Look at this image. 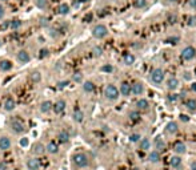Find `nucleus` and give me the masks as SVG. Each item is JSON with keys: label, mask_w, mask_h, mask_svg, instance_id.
<instances>
[{"label": "nucleus", "mask_w": 196, "mask_h": 170, "mask_svg": "<svg viewBox=\"0 0 196 170\" xmlns=\"http://www.w3.org/2000/svg\"><path fill=\"white\" fill-rule=\"evenodd\" d=\"M73 161V165H75L76 167H87L89 165V159H88V156L84 153H76L75 156H73L72 158Z\"/></svg>", "instance_id": "nucleus-1"}, {"label": "nucleus", "mask_w": 196, "mask_h": 170, "mask_svg": "<svg viewBox=\"0 0 196 170\" xmlns=\"http://www.w3.org/2000/svg\"><path fill=\"white\" fill-rule=\"evenodd\" d=\"M119 89L115 86V85H112V84H108L107 86H105V90H104V96H105V98L107 100H110V101H116L119 98Z\"/></svg>", "instance_id": "nucleus-2"}, {"label": "nucleus", "mask_w": 196, "mask_h": 170, "mask_svg": "<svg viewBox=\"0 0 196 170\" xmlns=\"http://www.w3.org/2000/svg\"><path fill=\"white\" fill-rule=\"evenodd\" d=\"M164 71L160 68H156L152 71V73H151V81L153 82L155 85H160L161 82L164 81Z\"/></svg>", "instance_id": "nucleus-3"}, {"label": "nucleus", "mask_w": 196, "mask_h": 170, "mask_svg": "<svg viewBox=\"0 0 196 170\" xmlns=\"http://www.w3.org/2000/svg\"><path fill=\"white\" fill-rule=\"evenodd\" d=\"M92 35H94V37H96V39H104V37L108 35V29H107V27L103 25V24H97V25H95L94 29H92Z\"/></svg>", "instance_id": "nucleus-4"}, {"label": "nucleus", "mask_w": 196, "mask_h": 170, "mask_svg": "<svg viewBox=\"0 0 196 170\" xmlns=\"http://www.w3.org/2000/svg\"><path fill=\"white\" fill-rule=\"evenodd\" d=\"M11 129L14 133H16V134H20V133H23L25 130V126H24V122L22 121V120L19 118H14L11 120Z\"/></svg>", "instance_id": "nucleus-5"}, {"label": "nucleus", "mask_w": 196, "mask_h": 170, "mask_svg": "<svg viewBox=\"0 0 196 170\" xmlns=\"http://www.w3.org/2000/svg\"><path fill=\"white\" fill-rule=\"evenodd\" d=\"M196 56V50L193 47H191V45H188V47H185L184 49L181 50V58L185 61H191L192 58H195Z\"/></svg>", "instance_id": "nucleus-6"}, {"label": "nucleus", "mask_w": 196, "mask_h": 170, "mask_svg": "<svg viewBox=\"0 0 196 170\" xmlns=\"http://www.w3.org/2000/svg\"><path fill=\"white\" fill-rule=\"evenodd\" d=\"M65 106H67V102H65L64 100H57L56 102L52 105V110L55 112V113H62V112L65 110Z\"/></svg>", "instance_id": "nucleus-7"}, {"label": "nucleus", "mask_w": 196, "mask_h": 170, "mask_svg": "<svg viewBox=\"0 0 196 170\" xmlns=\"http://www.w3.org/2000/svg\"><path fill=\"white\" fill-rule=\"evenodd\" d=\"M17 60H19V63H22V64H28L31 61V56L27 50L22 49L17 52Z\"/></svg>", "instance_id": "nucleus-8"}, {"label": "nucleus", "mask_w": 196, "mask_h": 170, "mask_svg": "<svg viewBox=\"0 0 196 170\" xmlns=\"http://www.w3.org/2000/svg\"><path fill=\"white\" fill-rule=\"evenodd\" d=\"M179 85H180V82H179V80L176 79V77H169L168 80H167V89L168 90H176L177 88H179Z\"/></svg>", "instance_id": "nucleus-9"}, {"label": "nucleus", "mask_w": 196, "mask_h": 170, "mask_svg": "<svg viewBox=\"0 0 196 170\" xmlns=\"http://www.w3.org/2000/svg\"><path fill=\"white\" fill-rule=\"evenodd\" d=\"M119 93H120L121 96H124V97H128V96L131 94V85L126 81L121 82L120 88H119Z\"/></svg>", "instance_id": "nucleus-10"}, {"label": "nucleus", "mask_w": 196, "mask_h": 170, "mask_svg": "<svg viewBox=\"0 0 196 170\" xmlns=\"http://www.w3.org/2000/svg\"><path fill=\"white\" fill-rule=\"evenodd\" d=\"M144 92V85L142 82H135L134 85H131V93H134L135 96H140Z\"/></svg>", "instance_id": "nucleus-11"}, {"label": "nucleus", "mask_w": 196, "mask_h": 170, "mask_svg": "<svg viewBox=\"0 0 196 170\" xmlns=\"http://www.w3.org/2000/svg\"><path fill=\"white\" fill-rule=\"evenodd\" d=\"M166 132L168 133V134H176V133L179 132V126H177V124L175 121H169L168 124L166 125Z\"/></svg>", "instance_id": "nucleus-12"}, {"label": "nucleus", "mask_w": 196, "mask_h": 170, "mask_svg": "<svg viewBox=\"0 0 196 170\" xmlns=\"http://www.w3.org/2000/svg\"><path fill=\"white\" fill-rule=\"evenodd\" d=\"M15 108H16V101H15L12 97H7V100L4 101V110L12 112Z\"/></svg>", "instance_id": "nucleus-13"}, {"label": "nucleus", "mask_w": 196, "mask_h": 170, "mask_svg": "<svg viewBox=\"0 0 196 170\" xmlns=\"http://www.w3.org/2000/svg\"><path fill=\"white\" fill-rule=\"evenodd\" d=\"M27 167L28 170H39L40 169V164H39V159L36 158H30L27 161Z\"/></svg>", "instance_id": "nucleus-14"}, {"label": "nucleus", "mask_w": 196, "mask_h": 170, "mask_svg": "<svg viewBox=\"0 0 196 170\" xmlns=\"http://www.w3.org/2000/svg\"><path fill=\"white\" fill-rule=\"evenodd\" d=\"M136 108L139 109V110L145 112L150 109V102H148V100H145V98H140V100L136 102Z\"/></svg>", "instance_id": "nucleus-15"}, {"label": "nucleus", "mask_w": 196, "mask_h": 170, "mask_svg": "<svg viewBox=\"0 0 196 170\" xmlns=\"http://www.w3.org/2000/svg\"><path fill=\"white\" fill-rule=\"evenodd\" d=\"M160 151L158 150H153L150 153V156H148V161L151 162V164H158V162H160Z\"/></svg>", "instance_id": "nucleus-16"}, {"label": "nucleus", "mask_w": 196, "mask_h": 170, "mask_svg": "<svg viewBox=\"0 0 196 170\" xmlns=\"http://www.w3.org/2000/svg\"><path fill=\"white\" fill-rule=\"evenodd\" d=\"M46 150L48 151L49 154H56L59 151V148H57V143L55 141H49L46 146Z\"/></svg>", "instance_id": "nucleus-17"}, {"label": "nucleus", "mask_w": 196, "mask_h": 170, "mask_svg": "<svg viewBox=\"0 0 196 170\" xmlns=\"http://www.w3.org/2000/svg\"><path fill=\"white\" fill-rule=\"evenodd\" d=\"M12 61L7 60V58H4V60L0 61V71H3V72H8L12 69Z\"/></svg>", "instance_id": "nucleus-18"}, {"label": "nucleus", "mask_w": 196, "mask_h": 170, "mask_svg": "<svg viewBox=\"0 0 196 170\" xmlns=\"http://www.w3.org/2000/svg\"><path fill=\"white\" fill-rule=\"evenodd\" d=\"M52 105H54V104H52L49 100L43 101V102L40 104V112L41 113H48V112L52 110Z\"/></svg>", "instance_id": "nucleus-19"}, {"label": "nucleus", "mask_w": 196, "mask_h": 170, "mask_svg": "<svg viewBox=\"0 0 196 170\" xmlns=\"http://www.w3.org/2000/svg\"><path fill=\"white\" fill-rule=\"evenodd\" d=\"M9 148H11V140L8 137H0V149L8 150Z\"/></svg>", "instance_id": "nucleus-20"}, {"label": "nucleus", "mask_w": 196, "mask_h": 170, "mask_svg": "<svg viewBox=\"0 0 196 170\" xmlns=\"http://www.w3.org/2000/svg\"><path fill=\"white\" fill-rule=\"evenodd\" d=\"M153 143H155V148H156V150L158 151H161V150H164L166 149V142H164V140L161 137H156L155 138V141H153Z\"/></svg>", "instance_id": "nucleus-21"}, {"label": "nucleus", "mask_w": 196, "mask_h": 170, "mask_svg": "<svg viewBox=\"0 0 196 170\" xmlns=\"http://www.w3.org/2000/svg\"><path fill=\"white\" fill-rule=\"evenodd\" d=\"M173 150L176 154H184L185 151H187V146H185V143H183V142H176L173 146Z\"/></svg>", "instance_id": "nucleus-22"}, {"label": "nucleus", "mask_w": 196, "mask_h": 170, "mask_svg": "<svg viewBox=\"0 0 196 170\" xmlns=\"http://www.w3.org/2000/svg\"><path fill=\"white\" fill-rule=\"evenodd\" d=\"M185 108L189 112H196V98H188L185 101Z\"/></svg>", "instance_id": "nucleus-23"}, {"label": "nucleus", "mask_w": 196, "mask_h": 170, "mask_svg": "<svg viewBox=\"0 0 196 170\" xmlns=\"http://www.w3.org/2000/svg\"><path fill=\"white\" fill-rule=\"evenodd\" d=\"M83 90L86 93H92L95 90V84L92 81H84L83 82Z\"/></svg>", "instance_id": "nucleus-24"}, {"label": "nucleus", "mask_w": 196, "mask_h": 170, "mask_svg": "<svg viewBox=\"0 0 196 170\" xmlns=\"http://www.w3.org/2000/svg\"><path fill=\"white\" fill-rule=\"evenodd\" d=\"M72 118L75 120L76 122H81L84 120V113L80 110V109H75V110H73V114H72Z\"/></svg>", "instance_id": "nucleus-25"}, {"label": "nucleus", "mask_w": 196, "mask_h": 170, "mask_svg": "<svg viewBox=\"0 0 196 170\" xmlns=\"http://www.w3.org/2000/svg\"><path fill=\"white\" fill-rule=\"evenodd\" d=\"M135 60H136V58H135V55H132V53H126L123 57V61L126 65H132V64L135 63Z\"/></svg>", "instance_id": "nucleus-26"}, {"label": "nucleus", "mask_w": 196, "mask_h": 170, "mask_svg": "<svg viewBox=\"0 0 196 170\" xmlns=\"http://www.w3.org/2000/svg\"><path fill=\"white\" fill-rule=\"evenodd\" d=\"M57 138H59L60 142L65 143V142H68V141H70V133L65 132V130H62V132L57 134Z\"/></svg>", "instance_id": "nucleus-27"}, {"label": "nucleus", "mask_w": 196, "mask_h": 170, "mask_svg": "<svg viewBox=\"0 0 196 170\" xmlns=\"http://www.w3.org/2000/svg\"><path fill=\"white\" fill-rule=\"evenodd\" d=\"M169 164H171L172 167L177 169V167L181 165V158H180L179 156H173V157H171V159H169Z\"/></svg>", "instance_id": "nucleus-28"}, {"label": "nucleus", "mask_w": 196, "mask_h": 170, "mask_svg": "<svg viewBox=\"0 0 196 170\" xmlns=\"http://www.w3.org/2000/svg\"><path fill=\"white\" fill-rule=\"evenodd\" d=\"M57 11H59L60 15H68V13H70V5H68L67 3H63V4L59 5Z\"/></svg>", "instance_id": "nucleus-29"}, {"label": "nucleus", "mask_w": 196, "mask_h": 170, "mask_svg": "<svg viewBox=\"0 0 196 170\" xmlns=\"http://www.w3.org/2000/svg\"><path fill=\"white\" fill-rule=\"evenodd\" d=\"M151 148V141L148 138H140V149L142 150H148Z\"/></svg>", "instance_id": "nucleus-30"}, {"label": "nucleus", "mask_w": 196, "mask_h": 170, "mask_svg": "<svg viewBox=\"0 0 196 170\" xmlns=\"http://www.w3.org/2000/svg\"><path fill=\"white\" fill-rule=\"evenodd\" d=\"M44 150H46V148H44L43 143L36 142L35 145H33V153H35V154H43Z\"/></svg>", "instance_id": "nucleus-31"}, {"label": "nucleus", "mask_w": 196, "mask_h": 170, "mask_svg": "<svg viewBox=\"0 0 196 170\" xmlns=\"http://www.w3.org/2000/svg\"><path fill=\"white\" fill-rule=\"evenodd\" d=\"M31 80H32L33 82H40V80H41L40 72H38V71L32 72V73H31Z\"/></svg>", "instance_id": "nucleus-32"}, {"label": "nucleus", "mask_w": 196, "mask_h": 170, "mask_svg": "<svg viewBox=\"0 0 196 170\" xmlns=\"http://www.w3.org/2000/svg\"><path fill=\"white\" fill-rule=\"evenodd\" d=\"M36 5L40 9H47L48 8V0H36Z\"/></svg>", "instance_id": "nucleus-33"}, {"label": "nucleus", "mask_w": 196, "mask_h": 170, "mask_svg": "<svg viewBox=\"0 0 196 170\" xmlns=\"http://www.w3.org/2000/svg\"><path fill=\"white\" fill-rule=\"evenodd\" d=\"M147 5V0H134V7L135 8H143Z\"/></svg>", "instance_id": "nucleus-34"}, {"label": "nucleus", "mask_w": 196, "mask_h": 170, "mask_svg": "<svg viewBox=\"0 0 196 170\" xmlns=\"http://www.w3.org/2000/svg\"><path fill=\"white\" fill-rule=\"evenodd\" d=\"M100 71L104 72V73H111V72H113V66L111 64H105V65H103L100 68Z\"/></svg>", "instance_id": "nucleus-35"}, {"label": "nucleus", "mask_w": 196, "mask_h": 170, "mask_svg": "<svg viewBox=\"0 0 196 170\" xmlns=\"http://www.w3.org/2000/svg\"><path fill=\"white\" fill-rule=\"evenodd\" d=\"M20 27H22V21L20 20H14L9 23V28L11 29H19Z\"/></svg>", "instance_id": "nucleus-36"}, {"label": "nucleus", "mask_w": 196, "mask_h": 170, "mask_svg": "<svg viewBox=\"0 0 196 170\" xmlns=\"http://www.w3.org/2000/svg\"><path fill=\"white\" fill-rule=\"evenodd\" d=\"M140 134L139 133H134V134H131L129 135V141H131V142H134V143H136V142H139L140 141Z\"/></svg>", "instance_id": "nucleus-37"}, {"label": "nucleus", "mask_w": 196, "mask_h": 170, "mask_svg": "<svg viewBox=\"0 0 196 170\" xmlns=\"http://www.w3.org/2000/svg\"><path fill=\"white\" fill-rule=\"evenodd\" d=\"M129 118H131L132 121H137V120L140 118V114L137 113V112L132 110V112H129Z\"/></svg>", "instance_id": "nucleus-38"}, {"label": "nucleus", "mask_w": 196, "mask_h": 170, "mask_svg": "<svg viewBox=\"0 0 196 170\" xmlns=\"http://www.w3.org/2000/svg\"><path fill=\"white\" fill-rule=\"evenodd\" d=\"M72 80H73L75 82H81V81H83V74L78 72V73H75V74L72 76Z\"/></svg>", "instance_id": "nucleus-39"}, {"label": "nucleus", "mask_w": 196, "mask_h": 170, "mask_svg": "<svg viewBox=\"0 0 196 170\" xmlns=\"http://www.w3.org/2000/svg\"><path fill=\"white\" fill-rule=\"evenodd\" d=\"M28 143H30V141H28V138H27V137H23V138H20V141H19V145L22 146V148H27V146H28Z\"/></svg>", "instance_id": "nucleus-40"}, {"label": "nucleus", "mask_w": 196, "mask_h": 170, "mask_svg": "<svg viewBox=\"0 0 196 170\" xmlns=\"http://www.w3.org/2000/svg\"><path fill=\"white\" fill-rule=\"evenodd\" d=\"M92 52H94V55L96 56V57H99V56H102V55H103V49H102L100 47H94Z\"/></svg>", "instance_id": "nucleus-41"}, {"label": "nucleus", "mask_w": 196, "mask_h": 170, "mask_svg": "<svg viewBox=\"0 0 196 170\" xmlns=\"http://www.w3.org/2000/svg\"><path fill=\"white\" fill-rule=\"evenodd\" d=\"M167 98H168V100L171 101V102H175V101L179 100V96L175 94V93H172V94H168V97H167Z\"/></svg>", "instance_id": "nucleus-42"}, {"label": "nucleus", "mask_w": 196, "mask_h": 170, "mask_svg": "<svg viewBox=\"0 0 196 170\" xmlns=\"http://www.w3.org/2000/svg\"><path fill=\"white\" fill-rule=\"evenodd\" d=\"M49 55V50L47 49V48H43V49L40 50V57L43 58V57H47V56Z\"/></svg>", "instance_id": "nucleus-43"}, {"label": "nucleus", "mask_w": 196, "mask_h": 170, "mask_svg": "<svg viewBox=\"0 0 196 170\" xmlns=\"http://www.w3.org/2000/svg\"><path fill=\"white\" fill-rule=\"evenodd\" d=\"M68 84H70V81H68V80H65V81H60L59 84H57V86H59L60 89H64V88L67 86Z\"/></svg>", "instance_id": "nucleus-44"}, {"label": "nucleus", "mask_w": 196, "mask_h": 170, "mask_svg": "<svg viewBox=\"0 0 196 170\" xmlns=\"http://www.w3.org/2000/svg\"><path fill=\"white\" fill-rule=\"evenodd\" d=\"M4 15H6V11H4V7L1 4H0V20L4 17Z\"/></svg>", "instance_id": "nucleus-45"}, {"label": "nucleus", "mask_w": 196, "mask_h": 170, "mask_svg": "<svg viewBox=\"0 0 196 170\" xmlns=\"http://www.w3.org/2000/svg\"><path fill=\"white\" fill-rule=\"evenodd\" d=\"M188 24H189V25H195V24H196V17H195V16H193V17H189Z\"/></svg>", "instance_id": "nucleus-46"}, {"label": "nucleus", "mask_w": 196, "mask_h": 170, "mask_svg": "<svg viewBox=\"0 0 196 170\" xmlns=\"http://www.w3.org/2000/svg\"><path fill=\"white\" fill-rule=\"evenodd\" d=\"M188 5L192 8H196V0H188Z\"/></svg>", "instance_id": "nucleus-47"}, {"label": "nucleus", "mask_w": 196, "mask_h": 170, "mask_svg": "<svg viewBox=\"0 0 196 170\" xmlns=\"http://www.w3.org/2000/svg\"><path fill=\"white\" fill-rule=\"evenodd\" d=\"M180 120H181V121H189V117L188 116H185V114H180Z\"/></svg>", "instance_id": "nucleus-48"}, {"label": "nucleus", "mask_w": 196, "mask_h": 170, "mask_svg": "<svg viewBox=\"0 0 196 170\" xmlns=\"http://www.w3.org/2000/svg\"><path fill=\"white\" fill-rule=\"evenodd\" d=\"M191 77H192V76H191L189 72H184V79H185V80H188V81H189Z\"/></svg>", "instance_id": "nucleus-49"}, {"label": "nucleus", "mask_w": 196, "mask_h": 170, "mask_svg": "<svg viewBox=\"0 0 196 170\" xmlns=\"http://www.w3.org/2000/svg\"><path fill=\"white\" fill-rule=\"evenodd\" d=\"M0 170H7V164H6V162H0Z\"/></svg>", "instance_id": "nucleus-50"}, {"label": "nucleus", "mask_w": 196, "mask_h": 170, "mask_svg": "<svg viewBox=\"0 0 196 170\" xmlns=\"http://www.w3.org/2000/svg\"><path fill=\"white\" fill-rule=\"evenodd\" d=\"M189 167H191V170H196V159H195V161H192V162H191Z\"/></svg>", "instance_id": "nucleus-51"}, {"label": "nucleus", "mask_w": 196, "mask_h": 170, "mask_svg": "<svg viewBox=\"0 0 196 170\" xmlns=\"http://www.w3.org/2000/svg\"><path fill=\"white\" fill-rule=\"evenodd\" d=\"M7 27H9V21H6V23H4L3 25H1V29H6Z\"/></svg>", "instance_id": "nucleus-52"}, {"label": "nucleus", "mask_w": 196, "mask_h": 170, "mask_svg": "<svg viewBox=\"0 0 196 170\" xmlns=\"http://www.w3.org/2000/svg\"><path fill=\"white\" fill-rule=\"evenodd\" d=\"M191 88H192V90H195V92H196V82H193L192 86H191Z\"/></svg>", "instance_id": "nucleus-53"}, {"label": "nucleus", "mask_w": 196, "mask_h": 170, "mask_svg": "<svg viewBox=\"0 0 196 170\" xmlns=\"http://www.w3.org/2000/svg\"><path fill=\"white\" fill-rule=\"evenodd\" d=\"M169 3H176V1H179V0H168Z\"/></svg>", "instance_id": "nucleus-54"}, {"label": "nucleus", "mask_w": 196, "mask_h": 170, "mask_svg": "<svg viewBox=\"0 0 196 170\" xmlns=\"http://www.w3.org/2000/svg\"><path fill=\"white\" fill-rule=\"evenodd\" d=\"M80 3H86V1H88V0H79Z\"/></svg>", "instance_id": "nucleus-55"}, {"label": "nucleus", "mask_w": 196, "mask_h": 170, "mask_svg": "<svg viewBox=\"0 0 196 170\" xmlns=\"http://www.w3.org/2000/svg\"><path fill=\"white\" fill-rule=\"evenodd\" d=\"M0 47H1V40H0Z\"/></svg>", "instance_id": "nucleus-56"}, {"label": "nucleus", "mask_w": 196, "mask_h": 170, "mask_svg": "<svg viewBox=\"0 0 196 170\" xmlns=\"http://www.w3.org/2000/svg\"><path fill=\"white\" fill-rule=\"evenodd\" d=\"M15 170H19V169H15Z\"/></svg>", "instance_id": "nucleus-57"}]
</instances>
